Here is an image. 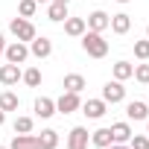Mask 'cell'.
<instances>
[{"label":"cell","instance_id":"obj_7","mask_svg":"<svg viewBox=\"0 0 149 149\" xmlns=\"http://www.w3.org/2000/svg\"><path fill=\"white\" fill-rule=\"evenodd\" d=\"M50 53H53V41H50V38L35 35V38L29 41V56H35V58H47Z\"/></svg>","mask_w":149,"mask_h":149},{"label":"cell","instance_id":"obj_13","mask_svg":"<svg viewBox=\"0 0 149 149\" xmlns=\"http://www.w3.org/2000/svg\"><path fill=\"white\" fill-rule=\"evenodd\" d=\"M132 134H134V132H132V126H129L126 120H120V123L111 126V140H114V143H129Z\"/></svg>","mask_w":149,"mask_h":149},{"label":"cell","instance_id":"obj_25","mask_svg":"<svg viewBox=\"0 0 149 149\" xmlns=\"http://www.w3.org/2000/svg\"><path fill=\"white\" fill-rule=\"evenodd\" d=\"M134 58H140V61H149V38H143V41H134Z\"/></svg>","mask_w":149,"mask_h":149},{"label":"cell","instance_id":"obj_1","mask_svg":"<svg viewBox=\"0 0 149 149\" xmlns=\"http://www.w3.org/2000/svg\"><path fill=\"white\" fill-rule=\"evenodd\" d=\"M82 50H85L91 58H105V56H108V41L102 38V32L85 29V32H82Z\"/></svg>","mask_w":149,"mask_h":149},{"label":"cell","instance_id":"obj_11","mask_svg":"<svg viewBox=\"0 0 149 149\" xmlns=\"http://www.w3.org/2000/svg\"><path fill=\"white\" fill-rule=\"evenodd\" d=\"M108 26H111V32H114V35H126V32L132 29V18H129L126 12L111 15V24H108Z\"/></svg>","mask_w":149,"mask_h":149},{"label":"cell","instance_id":"obj_35","mask_svg":"<svg viewBox=\"0 0 149 149\" xmlns=\"http://www.w3.org/2000/svg\"><path fill=\"white\" fill-rule=\"evenodd\" d=\"M117 3H132V0H117Z\"/></svg>","mask_w":149,"mask_h":149},{"label":"cell","instance_id":"obj_21","mask_svg":"<svg viewBox=\"0 0 149 149\" xmlns=\"http://www.w3.org/2000/svg\"><path fill=\"white\" fill-rule=\"evenodd\" d=\"M18 105H21L18 94H12V91H3V94H0V111H18Z\"/></svg>","mask_w":149,"mask_h":149},{"label":"cell","instance_id":"obj_19","mask_svg":"<svg viewBox=\"0 0 149 149\" xmlns=\"http://www.w3.org/2000/svg\"><path fill=\"white\" fill-rule=\"evenodd\" d=\"M47 18H50L53 24H61V21L67 18V6H64V3H56V0H50V9H47Z\"/></svg>","mask_w":149,"mask_h":149},{"label":"cell","instance_id":"obj_22","mask_svg":"<svg viewBox=\"0 0 149 149\" xmlns=\"http://www.w3.org/2000/svg\"><path fill=\"white\" fill-rule=\"evenodd\" d=\"M132 73H134V64H129V61H117V64H114V79H117V82L132 79Z\"/></svg>","mask_w":149,"mask_h":149},{"label":"cell","instance_id":"obj_4","mask_svg":"<svg viewBox=\"0 0 149 149\" xmlns=\"http://www.w3.org/2000/svg\"><path fill=\"white\" fill-rule=\"evenodd\" d=\"M88 143H91V134L85 126H73L67 132V149H88Z\"/></svg>","mask_w":149,"mask_h":149},{"label":"cell","instance_id":"obj_26","mask_svg":"<svg viewBox=\"0 0 149 149\" xmlns=\"http://www.w3.org/2000/svg\"><path fill=\"white\" fill-rule=\"evenodd\" d=\"M35 9H38V3H35V0H21V3H18L21 18H32V15H35Z\"/></svg>","mask_w":149,"mask_h":149},{"label":"cell","instance_id":"obj_10","mask_svg":"<svg viewBox=\"0 0 149 149\" xmlns=\"http://www.w3.org/2000/svg\"><path fill=\"white\" fill-rule=\"evenodd\" d=\"M105 111H108V102L105 100H88V102H82V114L88 120H100Z\"/></svg>","mask_w":149,"mask_h":149},{"label":"cell","instance_id":"obj_30","mask_svg":"<svg viewBox=\"0 0 149 149\" xmlns=\"http://www.w3.org/2000/svg\"><path fill=\"white\" fill-rule=\"evenodd\" d=\"M3 50H6V38L0 35V56H3Z\"/></svg>","mask_w":149,"mask_h":149},{"label":"cell","instance_id":"obj_37","mask_svg":"<svg viewBox=\"0 0 149 149\" xmlns=\"http://www.w3.org/2000/svg\"><path fill=\"white\" fill-rule=\"evenodd\" d=\"M0 149H9V146H0Z\"/></svg>","mask_w":149,"mask_h":149},{"label":"cell","instance_id":"obj_17","mask_svg":"<svg viewBox=\"0 0 149 149\" xmlns=\"http://www.w3.org/2000/svg\"><path fill=\"white\" fill-rule=\"evenodd\" d=\"M38 146L41 149H58V132L56 129H44L38 134Z\"/></svg>","mask_w":149,"mask_h":149},{"label":"cell","instance_id":"obj_28","mask_svg":"<svg viewBox=\"0 0 149 149\" xmlns=\"http://www.w3.org/2000/svg\"><path fill=\"white\" fill-rule=\"evenodd\" d=\"M132 76L140 82V85H149V64H134V73Z\"/></svg>","mask_w":149,"mask_h":149},{"label":"cell","instance_id":"obj_23","mask_svg":"<svg viewBox=\"0 0 149 149\" xmlns=\"http://www.w3.org/2000/svg\"><path fill=\"white\" fill-rule=\"evenodd\" d=\"M32 126H35L32 117H15V134H29Z\"/></svg>","mask_w":149,"mask_h":149},{"label":"cell","instance_id":"obj_31","mask_svg":"<svg viewBox=\"0 0 149 149\" xmlns=\"http://www.w3.org/2000/svg\"><path fill=\"white\" fill-rule=\"evenodd\" d=\"M6 123V111H0V126H3Z\"/></svg>","mask_w":149,"mask_h":149},{"label":"cell","instance_id":"obj_34","mask_svg":"<svg viewBox=\"0 0 149 149\" xmlns=\"http://www.w3.org/2000/svg\"><path fill=\"white\" fill-rule=\"evenodd\" d=\"M35 3H50V0H35Z\"/></svg>","mask_w":149,"mask_h":149},{"label":"cell","instance_id":"obj_32","mask_svg":"<svg viewBox=\"0 0 149 149\" xmlns=\"http://www.w3.org/2000/svg\"><path fill=\"white\" fill-rule=\"evenodd\" d=\"M56 3H64V6H67V3H70V0H56Z\"/></svg>","mask_w":149,"mask_h":149},{"label":"cell","instance_id":"obj_27","mask_svg":"<svg viewBox=\"0 0 149 149\" xmlns=\"http://www.w3.org/2000/svg\"><path fill=\"white\" fill-rule=\"evenodd\" d=\"M129 149H149V134H132Z\"/></svg>","mask_w":149,"mask_h":149},{"label":"cell","instance_id":"obj_24","mask_svg":"<svg viewBox=\"0 0 149 149\" xmlns=\"http://www.w3.org/2000/svg\"><path fill=\"white\" fill-rule=\"evenodd\" d=\"M21 79H24L29 88H38V85H41V70H38V67H29V70H24Z\"/></svg>","mask_w":149,"mask_h":149},{"label":"cell","instance_id":"obj_16","mask_svg":"<svg viewBox=\"0 0 149 149\" xmlns=\"http://www.w3.org/2000/svg\"><path fill=\"white\" fill-rule=\"evenodd\" d=\"M85 29H88L85 18H64V32H67V35H73V38H79V35H82Z\"/></svg>","mask_w":149,"mask_h":149},{"label":"cell","instance_id":"obj_2","mask_svg":"<svg viewBox=\"0 0 149 149\" xmlns=\"http://www.w3.org/2000/svg\"><path fill=\"white\" fill-rule=\"evenodd\" d=\"M9 29H12V35L18 38V41H24V44H29L38 32H35V26L26 21V18H12L9 21Z\"/></svg>","mask_w":149,"mask_h":149},{"label":"cell","instance_id":"obj_9","mask_svg":"<svg viewBox=\"0 0 149 149\" xmlns=\"http://www.w3.org/2000/svg\"><path fill=\"white\" fill-rule=\"evenodd\" d=\"M85 24H88V29H91V32H102V29H108L111 15H105L102 9H97V12H91V15L85 18Z\"/></svg>","mask_w":149,"mask_h":149},{"label":"cell","instance_id":"obj_29","mask_svg":"<svg viewBox=\"0 0 149 149\" xmlns=\"http://www.w3.org/2000/svg\"><path fill=\"white\" fill-rule=\"evenodd\" d=\"M105 149H129L126 143H111V146H105Z\"/></svg>","mask_w":149,"mask_h":149},{"label":"cell","instance_id":"obj_12","mask_svg":"<svg viewBox=\"0 0 149 149\" xmlns=\"http://www.w3.org/2000/svg\"><path fill=\"white\" fill-rule=\"evenodd\" d=\"M35 114H38L41 120H50V117L56 114V100H50V97H38V100H35Z\"/></svg>","mask_w":149,"mask_h":149},{"label":"cell","instance_id":"obj_3","mask_svg":"<svg viewBox=\"0 0 149 149\" xmlns=\"http://www.w3.org/2000/svg\"><path fill=\"white\" fill-rule=\"evenodd\" d=\"M3 56H6V61H12V64H24V61L29 58V44H24V41H12V44H6Z\"/></svg>","mask_w":149,"mask_h":149},{"label":"cell","instance_id":"obj_36","mask_svg":"<svg viewBox=\"0 0 149 149\" xmlns=\"http://www.w3.org/2000/svg\"><path fill=\"white\" fill-rule=\"evenodd\" d=\"M146 38H149V26H146Z\"/></svg>","mask_w":149,"mask_h":149},{"label":"cell","instance_id":"obj_18","mask_svg":"<svg viewBox=\"0 0 149 149\" xmlns=\"http://www.w3.org/2000/svg\"><path fill=\"white\" fill-rule=\"evenodd\" d=\"M82 88H85V76H82V73H67V76H64V91L79 94Z\"/></svg>","mask_w":149,"mask_h":149},{"label":"cell","instance_id":"obj_6","mask_svg":"<svg viewBox=\"0 0 149 149\" xmlns=\"http://www.w3.org/2000/svg\"><path fill=\"white\" fill-rule=\"evenodd\" d=\"M102 100L108 102V105H117V102H123L126 100V88H123V82H105L102 85Z\"/></svg>","mask_w":149,"mask_h":149},{"label":"cell","instance_id":"obj_14","mask_svg":"<svg viewBox=\"0 0 149 149\" xmlns=\"http://www.w3.org/2000/svg\"><path fill=\"white\" fill-rule=\"evenodd\" d=\"M126 117H129V120H146V117H149V105L140 102V100H134V102L126 105Z\"/></svg>","mask_w":149,"mask_h":149},{"label":"cell","instance_id":"obj_38","mask_svg":"<svg viewBox=\"0 0 149 149\" xmlns=\"http://www.w3.org/2000/svg\"><path fill=\"white\" fill-rule=\"evenodd\" d=\"M146 105H149V100H146Z\"/></svg>","mask_w":149,"mask_h":149},{"label":"cell","instance_id":"obj_15","mask_svg":"<svg viewBox=\"0 0 149 149\" xmlns=\"http://www.w3.org/2000/svg\"><path fill=\"white\" fill-rule=\"evenodd\" d=\"M9 149H41V146H38L35 134H15L12 143H9Z\"/></svg>","mask_w":149,"mask_h":149},{"label":"cell","instance_id":"obj_33","mask_svg":"<svg viewBox=\"0 0 149 149\" xmlns=\"http://www.w3.org/2000/svg\"><path fill=\"white\" fill-rule=\"evenodd\" d=\"M146 134H149V117H146Z\"/></svg>","mask_w":149,"mask_h":149},{"label":"cell","instance_id":"obj_5","mask_svg":"<svg viewBox=\"0 0 149 149\" xmlns=\"http://www.w3.org/2000/svg\"><path fill=\"white\" fill-rule=\"evenodd\" d=\"M76 108H82V100H79V94H73V91H64L56 100V111L58 114H73Z\"/></svg>","mask_w":149,"mask_h":149},{"label":"cell","instance_id":"obj_20","mask_svg":"<svg viewBox=\"0 0 149 149\" xmlns=\"http://www.w3.org/2000/svg\"><path fill=\"white\" fill-rule=\"evenodd\" d=\"M91 143L100 146V149L111 146V143H114V140H111V129H97V132H91Z\"/></svg>","mask_w":149,"mask_h":149},{"label":"cell","instance_id":"obj_8","mask_svg":"<svg viewBox=\"0 0 149 149\" xmlns=\"http://www.w3.org/2000/svg\"><path fill=\"white\" fill-rule=\"evenodd\" d=\"M21 76H24V70H21V64H3V67H0V82H3L6 88L9 85H18L21 82Z\"/></svg>","mask_w":149,"mask_h":149}]
</instances>
